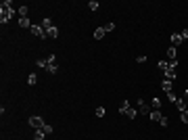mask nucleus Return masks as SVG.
Returning a JSON list of instances; mask_svg holds the SVG:
<instances>
[{"mask_svg":"<svg viewBox=\"0 0 188 140\" xmlns=\"http://www.w3.org/2000/svg\"><path fill=\"white\" fill-rule=\"evenodd\" d=\"M13 15H15V11H13V2L11 0L2 2V4H0V21H2V23H9V21L13 19Z\"/></svg>","mask_w":188,"mask_h":140,"instance_id":"f257e3e1","label":"nucleus"},{"mask_svg":"<svg viewBox=\"0 0 188 140\" xmlns=\"http://www.w3.org/2000/svg\"><path fill=\"white\" fill-rule=\"evenodd\" d=\"M29 126H32L34 130H42L44 128V119H42L40 115H32L29 117Z\"/></svg>","mask_w":188,"mask_h":140,"instance_id":"f03ea898","label":"nucleus"},{"mask_svg":"<svg viewBox=\"0 0 188 140\" xmlns=\"http://www.w3.org/2000/svg\"><path fill=\"white\" fill-rule=\"evenodd\" d=\"M32 34H34V36H38V38H42V40H44V38H48L42 25H32Z\"/></svg>","mask_w":188,"mask_h":140,"instance_id":"7ed1b4c3","label":"nucleus"},{"mask_svg":"<svg viewBox=\"0 0 188 140\" xmlns=\"http://www.w3.org/2000/svg\"><path fill=\"white\" fill-rule=\"evenodd\" d=\"M138 111H140L142 115H151V107L146 105L142 98H138Z\"/></svg>","mask_w":188,"mask_h":140,"instance_id":"20e7f679","label":"nucleus"},{"mask_svg":"<svg viewBox=\"0 0 188 140\" xmlns=\"http://www.w3.org/2000/svg\"><path fill=\"white\" fill-rule=\"evenodd\" d=\"M151 121H155V123H161V119H163V113H161V111H157V109H153V111H151Z\"/></svg>","mask_w":188,"mask_h":140,"instance_id":"39448f33","label":"nucleus"},{"mask_svg":"<svg viewBox=\"0 0 188 140\" xmlns=\"http://www.w3.org/2000/svg\"><path fill=\"white\" fill-rule=\"evenodd\" d=\"M174 59H178V48L176 46H169V48H167V61H174Z\"/></svg>","mask_w":188,"mask_h":140,"instance_id":"423d86ee","label":"nucleus"},{"mask_svg":"<svg viewBox=\"0 0 188 140\" xmlns=\"http://www.w3.org/2000/svg\"><path fill=\"white\" fill-rule=\"evenodd\" d=\"M174 105H176V109H178V111H180V113H182V111H188V109H186V103H184V98H178V100H176V103H174Z\"/></svg>","mask_w":188,"mask_h":140,"instance_id":"0eeeda50","label":"nucleus"},{"mask_svg":"<svg viewBox=\"0 0 188 140\" xmlns=\"http://www.w3.org/2000/svg\"><path fill=\"white\" fill-rule=\"evenodd\" d=\"M157 67L163 71V73H167V71H174L171 67H169V61H159V65H157Z\"/></svg>","mask_w":188,"mask_h":140,"instance_id":"6e6552de","label":"nucleus"},{"mask_svg":"<svg viewBox=\"0 0 188 140\" xmlns=\"http://www.w3.org/2000/svg\"><path fill=\"white\" fill-rule=\"evenodd\" d=\"M182 42H184V40H182V36H180V34H174V36H171V46H180V44H182Z\"/></svg>","mask_w":188,"mask_h":140,"instance_id":"1a4fd4ad","label":"nucleus"},{"mask_svg":"<svg viewBox=\"0 0 188 140\" xmlns=\"http://www.w3.org/2000/svg\"><path fill=\"white\" fill-rule=\"evenodd\" d=\"M161 88H163L165 92H171V90H174V84H171V80H163Z\"/></svg>","mask_w":188,"mask_h":140,"instance_id":"9d476101","label":"nucleus"},{"mask_svg":"<svg viewBox=\"0 0 188 140\" xmlns=\"http://www.w3.org/2000/svg\"><path fill=\"white\" fill-rule=\"evenodd\" d=\"M19 25H21V27H29V29H32V21H29V17H19Z\"/></svg>","mask_w":188,"mask_h":140,"instance_id":"9b49d317","label":"nucleus"},{"mask_svg":"<svg viewBox=\"0 0 188 140\" xmlns=\"http://www.w3.org/2000/svg\"><path fill=\"white\" fill-rule=\"evenodd\" d=\"M105 27H98V29H94V38H96V40H103V38H105Z\"/></svg>","mask_w":188,"mask_h":140,"instance_id":"f8f14e48","label":"nucleus"},{"mask_svg":"<svg viewBox=\"0 0 188 140\" xmlns=\"http://www.w3.org/2000/svg\"><path fill=\"white\" fill-rule=\"evenodd\" d=\"M40 25H42V27H44V32H48V29H50V27H55V23H52V21H50V19H48V17H46V19H44V21H42V23H40Z\"/></svg>","mask_w":188,"mask_h":140,"instance_id":"ddd939ff","label":"nucleus"},{"mask_svg":"<svg viewBox=\"0 0 188 140\" xmlns=\"http://www.w3.org/2000/svg\"><path fill=\"white\" fill-rule=\"evenodd\" d=\"M128 109H130V103H128V100H121V105H119V113H123V115H126V113H128Z\"/></svg>","mask_w":188,"mask_h":140,"instance_id":"4468645a","label":"nucleus"},{"mask_svg":"<svg viewBox=\"0 0 188 140\" xmlns=\"http://www.w3.org/2000/svg\"><path fill=\"white\" fill-rule=\"evenodd\" d=\"M27 84H29V86H36V84H38V73H29V78H27Z\"/></svg>","mask_w":188,"mask_h":140,"instance_id":"2eb2a0df","label":"nucleus"},{"mask_svg":"<svg viewBox=\"0 0 188 140\" xmlns=\"http://www.w3.org/2000/svg\"><path fill=\"white\" fill-rule=\"evenodd\" d=\"M46 36L48 38H59V29H57V27H50V29L46 32Z\"/></svg>","mask_w":188,"mask_h":140,"instance_id":"dca6fc26","label":"nucleus"},{"mask_svg":"<svg viewBox=\"0 0 188 140\" xmlns=\"http://www.w3.org/2000/svg\"><path fill=\"white\" fill-rule=\"evenodd\" d=\"M36 65H38V67H42V69H46V67H48V59H38V61H36Z\"/></svg>","mask_w":188,"mask_h":140,"instance_id":"f3484780","label":"nucleus"},{"mask_svg":"<svg viewBox=\"0 0 188 140\" xmlns=\"http://www.w3.org/2000/svg\"><path fill=\"white\" fill-rule=\"evenodd\" d=\"M44 130H36V134H34V140H44Z\"/></svg>","mask_w":188,"mask_h":140,"instance_id":"a211bd4d","label":"nucleus"},{"mask_svg":"<svg viewBox=\"0 0 188 140\" xmlns=\"http://www.w3.org/2000/svg\"><path fill=\"white\" fill-rule=\"evenodd\" d=\"M151 107H155V109L159 111V107H161V98H157V96H155L153 100H151Z\"/></svg>","mask_w":188,"mask_h":140,"instance_id":"6ab92c4d","label":"nucleus"},{"mask_svg":"<svg viewBox=\"0 0 188 140\" xmlns=\"http://www.w3.org/2000/svg\"><path fill=\"white\" fill-rule=\"evenodd\" d=\"M94 113H96V117H105V107H96V111H94Z\"/></svg>","mask_w":188,"mask_h":140,"instance_id":"aec40b11","label":"nucleus"},{"mask_svg":"<svg viewBox=\"0 0 188 140\" xmlns=\"http://www.w3.org/2000/svg\"><path fill=\"white\" fill-rule=\"evenodd\" d=\"M46 71H48V73H57V63H48Z\"/></svg>","mask_w":188,"mask_h":140,"instance_id":"412c9836","label":"nucleus"},{"mask_svg":"<svg viewBox=\"0 0 188 140\" xmlns=\"http://www.w3.org/2000/svg\"><path fill=\"white\" fill-rule=\"evenodd\" d=\"M27 13H29L27 6H19V17H27Z\"/></svg>","mask_w":188,"mask_h":140,"instance_id":"4be33fe9","label":"nucleus"},{"mask_svg":"<svg viewBox=\"0 0 188 140\" xmlns=\"http://www.w3.org/2000/svg\"><path fill=\"white\" fill-rule=\"evenodd\" d=\"M126 117H128V119H134V117H136V109H132V107H130L128 113H126Z\"/></svg>","mask_w":188,"mask_h":140,"instance_id":"5701e85b","label":"nucleus"},{"mask_svg":"<svg viewBox=\"0 0 188 140\" xmlns=\"http://www.w3.org/2000/svg\"><path fill=\"white\" fill-rule=\"evenodd\" d=\"M88 9H90V11H96V9H98V2H96V0H90V2H88Z\"/></svg>","mask_w":188,"mask_h":140,"instance_id":"b1692460","label":"nucleus"},{"mask_svg":"<svg viewBox=\"0 0 188 140\" xmlns=\"http://www.w3.org/2000/svg\"><path fill=\"white\" fill-rule=\"evenodd\" d=\"M165 94H167V98H169L171 103H176V100H178V96H176V92H174V90H171V92H165Z\"/></svg>","mask_w":188,"mask_h":140,"instance_id":"393cba45","label":"nucleus"},{"mask_svg":"<svg viewBox=\"0 0 188 140\" xmlns=\"http://www.w3.org/2000/svg\"><path fill=\"white\" fill-rule=\"evenodd\" d=\"M115 29V23H105V32H113Z\"/></svg>","mask_w":188,"mask_h":140,"instance_id":"a878e982","label":"nucleus"},{"mask_svg":"<svg viewBox=\"0 0 188 140\" xmlns=\"http://www.w3.org/2000/svg\"><path fill=\"white\" fill-rule=\"evenodd\" d=\"M180 36H182V40H188V27H184V29L180 32Z\"/></svg>","mask_w":188,"mask_h":140,"instance_id":"bb28decb","label":"nucleus"},{"mask_svg":"<svg viewBox=\"0 0 188 140\" xmlns=\"http://www.w3.org/2000/svg\"><path fill=\"white\" fill-rule=\"evenodd\" d=\"M42 130H44V134H50L55 128H52V126H48V123H44V128H42Z\"/></svg>","mask_w":188,"mask_h":140,"instance_id":"cd10ccee","label":"nucleus"},{"mask_svg":"<svg viewBox=\"0 0 188 140\" xmlns=\"http://www.w3.org/2000/svg\"><path fill=\"white\" fill-rule=\"evenodd\" d=\"M169 67H171L174 71L178 69V59H174V61H169Z\"/></svg>","mask_w":188,"mask_h":140,"instance_id":"c85d7f7f","label":"nucleus"},{"mask_svg":"<svg viewBox=\"0 0 188 140\" xmlns=\"http://www.w3.org/2000/svg\"><path fill=\"white\" fill-rule=\"evenodd\" d=\"M180 115H182V121H184V123H188V111H182Z\"/></svg>","mask_w":188,"mask_h":140,"instance_id":"c756f323","label":"nucleus"},{"mask_svg":"<svg viewBox=\"0 0 188 140\" xmlns=\"http://www.w3.org/2000/svg\"><path fill=\"white\" fill-rule=\"evenodd\" d=\"M159 126H163V128H167V126H169V119H167V117H163V119H161V123H159Z\"/></svg>","mask_w":188,"mask_h":140,"instance_id":"7c9ffc66","label":"nucleus"},{"mask_svg":"<svg viewBox=\"0 0 188 140\" xmlns=\"http://www.w3.org/2000/svg\"><path fill=\"white\" fill-rule=\"evenodd\" d=\"M48 59V63H57V57H55V55H50V57H46Z\"/></svg>","mask_w":188,"mask_h":140,"instance_id":"2f4dec72","label":"nucleus"},{"mask_svg":"<svg viewBox=\"0 0 188 140\" xmlns=\"http://www.w3.org/2000/svg\"><path fill=\"white\" fill-rule=\"evenodd\" d=\"M182 98H184V103L188 105V90H184V94H182Z\"/></svg>","mask_w":188,"mask_h":140,"instance_id":"473e14b6","label":"nucleus"}]
</instances>
